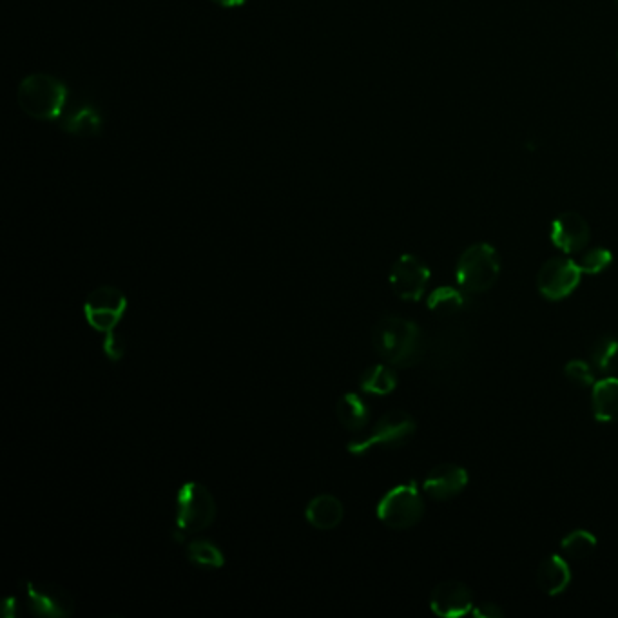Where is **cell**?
Instances as JSON below:
<instances>
[{"instance_id": "1", "label": "cell", "mask_w": 618, "mask_h": 618, "mask_svg": "<svg viewBox=\"0 0 618 618\" xmlns=\"http://www.w3.org/2000/svg\"><path fill=\"white\" fill-rule=\"evenodd\" d=\"M372 343L377 354L392 367H414L425 356L423 332L410 319L397 316L379 319L372 330Z\"/></svg>"}, {"instance_id": "2", "label": "cell", "mask_w": 618, "mask_h": 618, "mask_svg": "<svg viewBox=\"0 0 618 618\" xmlns=\"http://www.w3.org/2000/svg\"><path fill=\"white\" fill-rule=\"evenodd\" d=\"M20 109L35 120H57L68 106V87L48 73H33L17 89Z\"/></svg>"}, {"instance_id": "3", "label": "cell", "mask_w": 618, "mask_h": 618, "mask_svg": "<svg viewBox=\"0 0 618 618\" xmlns=\"http://www.w3.org/2000/svg\"><path fill=\"white\" fill-rule=\"evenodd\" d=\"M501 276V258L490 243H474L461 254L455 267L459 287L470 294L492 289Z\"/></svg>"}, {"instance_id": "4", "label": "cell", "mask_w": 618, "mask_h": 618, "mask_svg": "<svg viewBox=\"0 0 618 618\" xmlns=\"http://www.w3.org/2000/svg\"><path fill=\"white\" fill-rule=\"evenodd\" d=\"M416 434V421L401 410H392L377 419L367 434L359 435L347 445L352 455H365L372 450H396L405 446Z\"/></svg>"}, {"instance_id": "5", "label": "cell", "mask_w": 618, "mask_h": 618, "mask_svg": "<svg viewBox=\"0 0 618 618\" xmlns=\"http://www.w3.org/2000/svg\"><path fill=\"white\" fill-rule=\"evenodd\" d=\"M176 530L184 535L207 530L216 519V501L202 483L189 481L176 493Z\"/></svg>"}, {"instance_id": "6", "label": "cell", "mask_w": 618, "mask_h": 618, "mask_svg": "<svg viewBox=\"0 0 618 618\" xmlns=\"http://www.w3.org/2000/svg\"><path fill=\"white\" fill-rule=\"evenodd\" d=\"M377 519L392 530H408L421 522L425 501L416 483L399 484L381 497L376 508Z\"/></svg>"}, {"instance_id": "7", "label": "cell", "mask_w": 618, "mask_h": 618, "mask_svg": "<svg viewBox=\"0 0 618 618\" xmlns=\"http://www.w3.org/2000/svg\"><path fill=\"white\" fill-rule=\"evenodd\" d=\"M127 310L126 294L116 287L106 285L93 290L84 303V316L97 332H113L124 319Z\"/></svg>"}, {"instance_id": "8", "label": "cell", "mask_w": 618, "mask_h": 618, "mask_svg": "<svg viewBox=\"0 0 618 618\" xmlns=\"http://www.w3.org/2000/svg\"><path fill=\"white\" fill-rule=\"evenodd\" d=\"M22 590L29 611L37 617L68 618L75 613V600L57 584L22 580Z\"/></svg>"}, {"instance_id": "9", "label": "cell", "mask_w": 618, "mask_h": 618, "mask_svg": "<svg viewBox=\"0 0 618 618\" xmlns=\"http://www.w3.org/2000/svg\"><path fill=\"white\" fill-rule=\"evenodd\" d=\"M388 281L399 300L419 301L430 281V269L414 254H403L392 265Z\"/></svg>"}, {"instance_id": "10", "label": "cell", "mask_w": 618, "mask_h": 618, "mask_svg": "<svg viewBox=\"0 0 618 618\" xmlns=\"http://www.w3.org/2000/svg\"><path fill=\"white\" fill-rule=\"evenodd\" d=\"M579 265L570 258H551L546 261L537 276V287L546 300L561 301L579 287Z\"/></svg>"}, {"instance_id": "11", "label": "cell", "mask_w": 618, "mask_h": 618, "mask_svg": "<svg viewBox=\"0 0 618 618\" xmlns=\"http://www.w3.org/2000/svg\"><path fill=\"white\" fill-rule=\"evenodd\" d=\"M551 242L566 254H579L590 243V223L579 213H562L551 223Z\"/></svg>"}, {"instance_id": "12", "label": "cell", "mask_w": 618, "mask_h": 618, "mask_svg": "<svg viewBox=\"0 0 618 618\" xmlns=\"http://www.w3.org/2000/svg\"><path fill=\"white\" fill-rule=\"evenodd\" d=\"M430 608L439 617H463L474 609V595L463 582L446 580L432 591Z\"/></svg>"}, {"instance_id": "13", "label": "cell", "mask_w": 618, "mask_h": 618, "mask_svg": "<svg viewBox=\"0 0 618 618\" xmlns=\"http://www.w3.org/2000/svg\"><path fill=\"white\" fill-rule=\"evenodd\" d=\"M468 474L459 464L445 463L432 468L423 481V492L434 501H448L463 492Z\"/></svg>"}, {"instance_id": "14", "label": "cell", "mask_w": 618, "mask_h": 618, "mask_svg": "<svg viewBox=\"0 0 618 618\" xmlns=\"http://www.w3.org/2000/svg\"><path fill=\"white\" fill-rule=\"evenodd\" d=\"M343 515H345L343 504L338 497L329 495V493H323V495L310 499L307 510H305L307 521L321 532H330V530L338 528L343 521Z\"/></svg>"}, {"instance_id": "15", "label": "cell", "mask_w": 618, "mask_h": 618, "mask_svg": "<svg viewBox=\"0 0 618 618\" xmlns=\"http://www.w3.org/2000/svg\"><path fill=\"white\" fill-rule=\"evenodd\" d=\"M571 582V570L568 562L559 555H550L544 559L537 570V584L548 595H561L568 590Z\"/></svg>"}, {"instance_id": "16", "label": "cell", "mask_w": 618, "mask_h": 618, "mask_svg": "<svg viewBox=\"0 0 618 618\" xmlns=\"http://www.w3.org/2000/svg\"><path fill=\"white\" fill-rule=\"evenodd\" d=\"M593 414L602 423L618 421V377H604L593 385Z\"/></svg>"}, {"instance_id": "17", "label": "cell", "mask_w": 618, "mask_h": 618, "mask_svg": "<svg viewBox=\"0 0 618 618\" xmlns=\"http://www.w3.org/2000/svg\"><path fill=\"white\" fill-rule=\"evenodd\" d=\"M370 414L372 410L367 401L354 392H348L345 396L339 397L336 403V416H338L339 423L350 432L363 430L370 421Z\"/></svg>"}, {"instance_id": "18", "label": "cell", "mask_w": 618, "mask_h": 618, "mask_svg": "<svg viewBox=\"0 0 618 618\" xmlns=\"http://www.w3.org/2000/svg\"><path fill=\"white\" fill-rule=\"evenodd\" d=\"M359 387L370 396H388L397 387V374L388 365H372L359 377Z\"/></svg>"}, {"instance_id": "19", "label": "cell", "mask_w": 618, "mask_h": 618, "mask_svg": "<svg viewBox=\"0 0 618 618\" xmlns=\"http://www.w3.org/2000/svg\"><path fill=\"white\" fill-rule=\"evenodd\" d=\"M591 365L602 372L604 376H611L618 368V338L611 334H604L593 341L590 348Z\"/></svg>"}, {"instance_id": "20", "label": "cell", "mask_w": 618, "mask_h": 618, "mask_svg": "<svg viewBox=\"0 0 618 618\" xmlns=\"http://www.w3.org/2000/svg\"><path fill=\"white\" fill-rule=\"evenodd\" d=\"M187 557L194 566L205 570H218L225 564L222 550L209 539H196L187 546Z\"/></svg>"}, {"instance_id": "21", "label": "cell", "mask_w": 618, "mask_h": 618, "mask_svg": "<svg viewBox=\"0 0 618 618\" xmlns=\"http://www.w3.org/2000/svg\"><path fill=\"white\" fill-rule=\"evenodd\" d=\"M102 127V116L95 107H77L64 122V129L71 135H97Z\"/></svg>"}, {"instance_id": "22", "label": "cell", "mask_w": 618, "mask_h": 618, "mask_svg": "<svg viewBox=\"0 0 618 618\" xmlns=\"http://www.w3.org/2000/svg\"><path fill=\"white\" fill-rule=\"evenodd\" d=\"M464 303H466V298H464L463 290L454 289V287H439L428 296L426 307L435 314L450 316L463 309Z\"/></svg>"}, {"instance_id": "23", "label": "cell", "mask_w": 618, "mask_h": 618, "mask_svg": "<svg viewBox=\"0 0 618 618\" xmlns=\"http://www.w3.org/2000/svg\"><path fill=\"white\" fill-rule=\"evenodd\" d=\"M595 548H597V539L588 530H575V532L568 533L561 542L564 557H568L571 561H582L590 557Z\"/></svg>"}, {"instance_id": "24", "label": "cell", "mask_w": 618, "mask_h": 618, "mask_svg": "<svg viewBox=\"0 0 618 618\" xmlns=\"http://www.w3.org/2000/svg\"><path fill=\"white\" fill-rule=\"evenodd\" d=\"M611 252L604 247H586L584 251L579 252V260L575 261L579 265L582 274H600L606 271L611 265Z\"/></svg>"}, {"instance_id": "25", "label": "cell", "mask_w": 618, "mask_h": 618, "mask_svg": "<svg viewBox=\"0 0 618 618\" xmlns=\"http://www.w3.org/2000/svg\"><path fill=\"white\" fill-rule=\"evenodd\" d=\"M564 376L568 377L570 383L580 388H588L595 385V368H593L591 363H586L582 359L570 361L566 368H564Z\"/></svg>"}, {"instance_id": "26", "label": "cell", "mask_w": 618, "mask_h": 618, "mask_svg": "<svg viewBox=\"0 0 618 618\" xmlns=\"http://www.w3.org/2000/svg\"><path fill=\"white\" fill-rule=\"evenodd\" d=\"M102 348H104V354L111 361H120L126 354V341L118 332L113 330V332H107Z\"/></svg>"}, {"instance_id": "27", "label": "cell", "mask_w": 618, "mask_h": 618, "mask_svg": "<svg viewBox=\"0 0 618 618\" xmlns=\"http://www.w3.org/2000/svg\"><path fill=\"white\" fill-rule=\"evenodd\" d=\"M472 615L479 618H501L504 617V611L493 602H483L477 608L472 609Z\"/></svg>"}, {"instance_id": "28", "label": "cell", "mask_w": 618, "mask_h": 618, "mask_svg": "<svg viewBox=\"0 0 618 618\" xmlns=\"http://www.w3.org/2000/svg\"><path fill=\"white\" fill-rule=\"evenodd\" d=\"M214 4L227 8V10H236V8H242L247 4V0H213Z\"/></svg>"}, {"instance_id": "29", "label": "cell", "mask_w": 618, "mask_h": 618, "mask_svg": "<svg viewBox=\"0 0 618 618\" xmlns=\"http://www.w3.org/2000/svg\"><path fill=\"white\" fill-rule=\"evenodd\" d=\"M615 6H617V10H618V0H615Z\"/></svg>"}, {"instance_id": "30", "label": "cell", "mask_w": 618, "mask_h": 618, "mask_svg": "<svg viewBox=\"0 0 618 618\" xmlns=\"http://www.w3.org/2000/svg\"><path fill=\"white\" fill-rule=\"evenodd\" d=\"M617 57H618V48H617Z\"/></svg>"}]
</instances>
